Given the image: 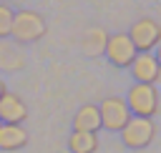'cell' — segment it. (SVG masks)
<instances>
[{"mask_svg":"<svg viewBox=\"0 0 161 153\" xmlns=\"http://www.w3.org/2000/svg\"><path fill=\"white\" fill-rule=\"evenodd\" d=\"M13 15L15 10L8 3H0V40L10 38V25H13Z\"/></svg>","mask_w":161,"mask_h":153,"instance_id":"5bb4252c","label":"cell"},{"mask_svg":"<svg viewBox=\"0 0 161 153\" xmlns=\"http://www.w3.org/2000/svg\"><path fill=\"white\" fill-rule=\"evenodd\" d=\"M103 55L111 60V65H116V68H128V65L133 63V58L138 55V50L133 48V43L128 40L126 33H113V35H108V40H106Z\"/></svg>","mask_w":161,"mask_h":153,"instance_id":"8992f818","label":"cell"},{"mask_svg":"<svg viewBox=\"0 0 161 153\" xmlns=\"http://www.w3.org/2000/svg\"><path fill=\"white\" fill-rule=\"evenodd\" d=\"M73 130H80V133H98V130H101V113H98V105H93V103L80 105V110H78L75 118H73Z\"/></svg>","mask_w":161,"mask_h":153,"instance_id":"30bf717a","label":"cell"},{"mask_svg":"<svg viewBox=\"0 0 161 153\" xmlns=\"http://www.w3.org/2000/svg\"><path fill=\"white\" fill-rule=\"evenodd\" d=\"M126 105L131 110V115H138V118H153L158 113V90L156 85H146V83H136L128 88L126 93Z\"/></svg>","mask_w":161,"mask_h":153,"instance_id":"7a4b0ae2","label":"cell"},{"mask_svg":"<svg viewBox=\"0 0 161 153\" xmlns=\"http://www.w3.org/2000/svg\"><path fill=\"white\" fill-rule=\"evenodd\" d=\"M48 25H45V18L35 10H18L13 15V25H10V38L13 43L18 45H30V43H38L43 35H45Z\"/></svg>","mask_w":161,"mask_h":153,"instance_id":"6da1fadb","label":"cell"},{"mask_svg":"<svg viewBox=\"0 0 161 153\" xmlns=\"http://www.w3.org/2000/svg\"><path fill=\"white\" fill-rule=\"evenodd\" d=\"M118 133H121L123 145H128V148H133V150H141V148H146V145L153 143V138H156V123H153V118L131 115V120H128Z\"/></svg>","mask_w":161,"mask_h":153,"instance_id":"3957f363","label":"cell"},{"mask_svg":"<svg viewBox=\"0 0 161 153\" xmlns=\"http://www.w3.org/2000/svg\"><path fill=\"white\" fill-rule=\"evenodd\" d=\"M28 145V130L23 125L0 123V150H20Z\"/></svg>","mask_w":161,"mask_h":153,"instance_id":"9c48e42d","label":"cell"},{"mask_svg":"<svg viewBox=\"0 0 161 153\" xmlns=\"http://www.w3.org/2000/svg\"><path fill=\"white\" fill-rule=\"evenodd\" d=\"M126 35L138 53H151L161 43V23L153 20V18H141L131 25V30Z\"/></svg>","mask_w":161,"mask_h":153,"instance_id":"277c9868","label":"cell"},{"mask_svg":"<svg viewBox=\"0 0 161 153\" xmlns=\"http://www.w3.org/2000/svg\"><path fill=\"white\" fill-rule=\"evenodd\" d=\"M106 40H108V33H106L103 28H91V30H86V35H83V40H80V50H83L86 55H91V58L103 55Z\"/></svg>","mask_w":161,"mask_h":153,"instance_id":"7c38bea8","label":"cell"},{"mask_svg":"<svg viewBox=\"0 0 161 153\" xmlns=\"http://www.w3.org/2000/svg\"><path fill=\"white\" fill-rule=\"evenodd\" d=\"M98 113H101V128L113 130V133H118V130L131 120V110H128L126 100L118 98V95L103 98L101 105H98Z\"/></svg>","mask_w":161,"mask_h":153,"instance_id":"5b68a950","label":"cell"},{"mask_svg":"<svg viewBox=\"0 0 161 153\" xmlns=\"http://www.w3.org/2000/svg\"><path fill=\"white\" fill-rule=\"evenodd\" d=\"M28 118V105L18 93H5L0 98V123L23 125Z\"/></svg>","mask_w":161,"mask_h":153,"instance_id":"ba28073f","label":"cell"},{"mask_svg":"<svg viewBox=\"0 0 161 153\" xmlns=\"http://www.w3.org/2000/svg\"><path fill=\"white\" fill-rule=\"evenodd\" d=\"M153 58H156V60H158V65H161V43L156 45V55H153Z\"/></svg>","mask_w":161,"mask_h":153,"instance_id":"9a60e30c","label":"cell"},{"mask_svg":"<svg viewBox=\"0 0 161 153\" xmlns=\"http://www.w3.org/2000/svg\"><path fill=\"white\" fill-rule=\"evenodd\" d=\"M128 70L136 83H146V85H156L161 78V65L153 58V53H138L133 58V63L128 65Z\"/></svg>","mask_w":161,"mask_h":153,"instance_id":"52a82bcc","label":"cell"},{"mask_svg":"<svg viewBox=\"0 0 161 153\" xmlns=\"http://www.w3.org/2000/svg\"><path fill=\"white\" fill-rule=\"evenodd\" d=\"M68 148H70V153H96L98 150V135L73 130L68 138Z\"/></svg>","mask_w":161,"mask_h":153,"instance_id":"4fadbf2b","label":"cell"},{"mask_svg":"<svg viewBox=\"0 0 161 153\" xmlns=\"http://www.w3.org/2000/svg\"><path fill=\"white\" fill-rule=\"evenodd\" d=\"M0 68L3 70H10V73L25 68V55H23L20 45L18 43H10L8 38L0 40Z\"/></svg>","mask_w":161,"mask_h":153,"instance_id":"8fae6325","label":"cell"},{"mask_svg":"<svg viewBox=\"0 0 161 153\" xmlns=\"http://www.w3.org/2000/svg\"><path fill=\"white\" fill-rule=\"evenodd\" d=\"M5 93H8V88H5V83H3V80H0V98H3V95H5Z\"/></svg>","mask_w":161,"mask_h":153,"instance_id":"2e32d148","label":"cell"}]
</instances>
